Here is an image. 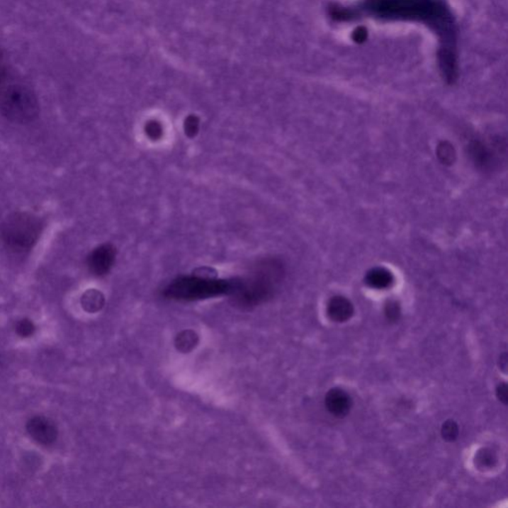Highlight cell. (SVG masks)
<instances>
[{"mask_svg":"<svg viewBox=\"0 0 508 508\" xmlns=\"http://www.w3.org/2000/svg\"><path fill=\"white\" fill-rule=\"evenodd\" d=\"M497 462L495 453L490 448H483L475 453V465L478 468H490Z\"/></svg>","mask_w":508,"mask_h":508,"instance_id":"30bf717a","label":"cell"},{"mask_svg":"<svg viewBox=\"0 0 508 508\" xmlns=\"http://www.w3.org/2000/svg\"><path fill=\"white\" fill-rule=\"evenodd\" d=\"M16 331L22 337H28L33 334L34 326L28 320H22L16 326Z\"/></svg>","mask_w":508,"mask_h":508,"instance_id":"4fadbf2b","label":"cell"},{"mask_svg":"<svg viewBox=\"0 0 508 508\" xmlns=\"http://www.w3.org/2000/svg\"><path fill=\"white\" fill-rule=\"evenodd\" d=\"M41 232V222L34 215L18 213L9 217L1 227L4 242L11 249L26 250L36 244Z\"/></svg>","mask_w":508,"mask_h":508,"instance_id":"7a4b0ae2","label":"cell"},{"mask_svg":"<svg viewBox=\"0 0 508 508\" xmlns=\"http://www.w3.org/2000/svg\"><path fill=\"white\" fill-rule=\"evenodd\" d=\"M359 11L378 18H410L426 22L443 34L444 49L448 45L453 48L455 30L451 14L439 0H366Z\"/></svg>","mask_w":508,"mask_h":508,"instance_id":"6da1fadb","label":"cell"},{"mask_svg":"<svg viewBox=\"0 0 508 508\" xmlns=\"http://www.w3.org/2000/svg\"><path fill=\"white\" fill-rule=\"evenodd\" d=\"M386 318L390 322L397 321L400 317V308L396 302L390 301L385 306Z\"/></svg>","mask_w":508,"mask_h":508,"instance_id":"7c38bea8","label":"cell"},{"mask_svg":"<svg viewBox=\"0 0 508 508\" xmlns=\"http://www.w3.org/2000/svg\"><path fill=\"white\" fill-rule=\"evenodd\" d=\"M366 283L376 289H384L390 286L393 281V275L388 270L376 269L366 275Z\"/></svg>","mask_w":508,"mask_h":508,"instance_id":"9c48e42d","label":"cell"},{"mask_svg":"<svg viewBox=\"0 0 508 508\" xmlns=\"http://www.w3.org/2000/svg\"><path fill=\"white\" fill-rule=\"evenodd\" d=\"M0 111L9 120L27 123L38 113V105L30 91L23 86H11L0 91Z\"/></svg>","mask_w":508,"mask_h":508,"instance_id":"3957f363","label":"cell"},{"mask_svg":"<svg viewBox=\"0 0 508 508\" xmlns=\"http://www.w3.org/2000/svg\"><path fill=\"white\" fill-rule=\"evenodd\" d=\"M441 433H442L444 440L448 441V442H453L458 436V424L453 420L446 421V422L443 424Z\"/></svg>","mask_w":508,"mask_h":508,"instance_id":"8fae6325","label":"cell"},{"mask_svg":"<svg viewBox=\"0 0 508 508\" xmlns=\"http://www.w3.org/2000/svg\"><path fill=\"white\" fill-rule=\"evenodd\" d=\"M497 396L500 402L507 405L508 403V388L507 383H500L497 388Z\"/></svg>","mask_w":508,"mask_h":508,"instance_id":"5bb4252c","label":"cell"},{"mask_svg":"<svg viewBox=\"0 0 508 508\" xmlns=\"http://www.w3.org/2000/svg\"><path fill=\"white\" fill-rule=\"evenodd\" d=\"M27 431L30 434L32 438L42 445H50L57 439L56 426L52 421L45 417L32 418L27 424Z\"/></svg>","mask_w":508,"mask_h":508,"instance_id":"5b68a950","label":"cell"},{"mask_svg":"<svg viewBox=\"0 0 508 508\" xmlns=\"http://www.w3.org/2000/svg\"><path fill=\"white\" fill-rule=\"evenodd\" d=\"M324 404L329 412L336 417L344 418L348 415L351 408V398L346 391L341 388H332L326 394Z\"/></svg>","mask_w":508,"mask_h":508,"instance_id":"8992f818","label":"cell"},{"mask_svg":"<svg viewBox=\"0 0 508 508\" xmlns=\"http://www.w3.org/2000/svg\"><path fill=\"white\" fill-rule=\"evenodd\" d=\"M328 314L329 318L333 321L343 323L353 316L354 307L348 299L342 296H336L329 302Z\"/></svg>","mask_w":508,"mask_h":508,"instance_id":"ba28073f","label":"cell"},{"mask_svg":"<svg viewBox=\"0 0 508 508\" xmlns=\"http://www.w3.org/2000/svg\"><path fill=\"white\" fill-rule=\"evenodd\" d=\"M113 259H115L113 249L108 245H103L91 254L90 259H89V264L96 274L103 275L110 269Z\"/></svg>","mask_w":508,"mask_h":508,"instance_id":"52a82bcc","label":"cell"},{"mask_svg":"<svg viewBox=\"0 0 508 508\" xmlns=\"http://www.w3.org/2000/svg\"><path fill=\"white\" fill-rule=\"evenodd\" d=\"M232 285L229 282L218 280L184 278L178 280L166 291L170 298L177 300H200L218 296L232 291Z\"/></svg>","mask_w":508,"mask_h":508,"instance_id":"277c9868","label":"cell"},{"mask_svg":"<svg viewBox=\"0 0 508 508\" xmlns=\"http://www.w3.org/2000/svg\"><path fill=\"white\" fill-rule=\"evenodd\" d=\"M500 366H504L505 371H507V354H503L502 356H500Z\"/></svg>","mask_w":508,"mask_h":508,"instance_id":"9a60e30c","label":"cell"}]
</instances>
